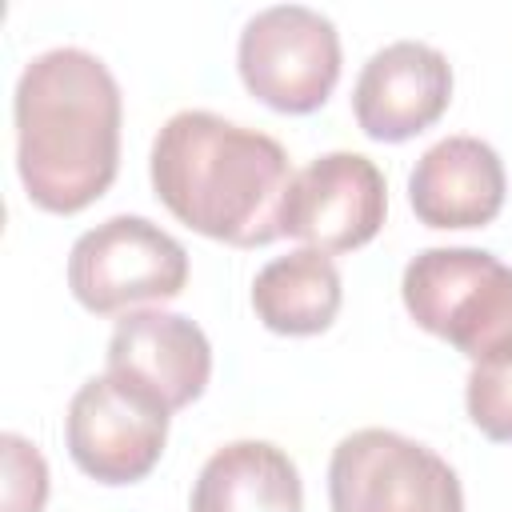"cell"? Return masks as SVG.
Returning a JSON list of instances; mask_svg holds the SVG:
<instances>
[{
    "instance_id": "obj_1",
    "label": "cell",
    "mask_w": 512,
    "mask_h": 512,
    "mask_svg": "<svg viewBox=\"0 0 512 512\" xmlns=\"http://www.w3.org/2000/svg\"><path fill=\"white\" fill-rule=\"evenodd\" d=\"M16 168L28 200L72 216L96 204L120 168L124 100L108 64L84 48H48L16 80Z\"/></svg>"
},
{
    "instance_id": "obj_2",
    "label": "cell",
    "mask_w": 512,
    "mask_h": 512,
    "mask_svg": "<svg viewBox=\"0 0 512 512\" xmlns=\"http://www.w3.org/2000/svg\"><path fill=\"white\" fill-rule=\"evenodd\" d=\"M148 176L156 200L208 240L260 248L284 236V204L296 172L284 144L268 132L184 108L156 132Z\"/></svg>"
},
{
    "instance_id": "obj_3",
    "label": "cell",
    "mask_w": 512,
    "mask_h": 512,
    "mask_svg": "<svg viewBox=\"0 0 512 512\" xmlns=\"http://www.w3.org/2000/svg\"><path fill=\"white\" fill-rule=\"evenodd\" d=\"M408 316L472 364L512 356V268L484 248H424L404 264Z\"/></svg>"
},
{
    "instance_id": "obj_4",
    "label": "cell",
    "mask_w": 512,
    "mask_h": 512,
    "mask_svg": "<svg viewBox=\"0 0 512 512\" xmlns=\"http://www.w3.org/2000/svg\"><path fill=\"white\" fill-rule=\"evenodd\" d=\"M328 504L332 512H464V488L428 444L360 428L332 448Z\"/></svg>"
},
{
    "instance_id": "obj_5",
    "label": "cell",
    "mask_w": 512,
    "mask_h": 512,
    "mask_svg": "<svg viewBox=\"0 0 512 512\" xmlns=\"http://www.w3.org/2000/svg\"><path fill=\"white\" fill-rule=\"evenodd\" d=\"M236 68L260 104L308 116L324 108L340 80V32L308 4L260 8L240 32Z\"/></svg>"
},
{
    "instance_id": "obj_6",
    "label": "cell",
    "mask_w": 512,
    "mask_h": 512,
    "mask_svg": "<svg viewBox=\"0 0 512 512\" xmlns=\"http://www.w3.org/2000/svg\"><path fill=\"white\" fill-rule=\"evenodd\" d=\"M184 284V244L148 216H112L88 228L68 252V288L96 316L132 304H164L180 296Z\"/></svg>"
},
{
    "instance_id": "obj_7",
    "label": "cell",
    "mask_w": 512,
    "mask_h": 512,
    "mask_svg": "<svg viewBox=\"0 0 512 512\" xmlns=\"http://www.w3.org/2000/svg\"><path fill=\"white\" fill-rule=\"evenodd\" d=\"M64 444L72 464L96 484H136L164 456L168 412L104 372L76 388L64 416Z\"/></svg>"
},
{
    "instance_id": "obj_8",
    "label": "cell",
    "mask_w": 512,
    "mask_h": 512,
    "mask_svg": "<svg viewBox=\"0 0 512 512\" xmlns=\"http://www.w3.org/2000/svg\"><path fill=\"white\" fill-rule=\"evenodd\" d=\"M384 212V172L360 152H324L292 176L284 236H296L316 252H352L384 228Z\"/></svg>"
},
{
    "instance_id": "obj_9",
    "label": "cell",
    "mask_w": 512,
    "mask_h": 512,
    "mask_svg": "<svg viewBox=\"0 0 512 512\" xmlns=\"http://www.w3.org/2000/svg\"><path fill=\"white\" fill-rule=\"evenodd\" d=\"M108 376L172 416L208 388L212 344L196 320L164 308H140L112 328Z\"/></svg>"
},
{
    "instance_id": "obj_10",
    "label": "cell",
    "mask_w": 512,
    "mask_h": 512,
    "mask_svg": "<svg viewBox=\"0 0 512 512\" xmlns=\"http://www.w3.org/2000/svg\"><path fill=\"white\" fill-rule=\"evenodd\" d=\"M452 104V64L424 40H396L368 56L352 88V112L368 140L404 144Z\"/></svg>"
},
{
    "instance_id": "obj_11",
    "label": "cell",
    "mask_w": 512,
    "mask_h": 512,
    "mask_svg": "<svg viewBox=\"0 0 512 512\" xmlns=\"http://www.w3.org/2000/svg\"><path fill=\"white\" fill-rule=\"evenodd\" d=\"M504 192V160L480 136H444L408 172V204L428 228H484L500 216Z\"/></svg>"
},
{
    "instance_id": "obj_12",
    "label": "cell",
    "mask_w": 512,
    "mask_h": 512,
    "mask_svg": "<svg viewBox=\"0 0 512 512\" xmlns=\"http://www.w3.org/2000/svg\"><path fill=\"white\" fill-rule=\"evenodd\" d=\"M188 512H304L300 468L268 440H232L204 460Z\"/></svg>"
},
{
    "instance_id": "obj_13",
    "label": "cell",
    "mask_w": 512,
    "mask_h": 512,
    "mask_svg": "<svg viewBox=\"0 0 512 512\" xmlns=\"http://www.w3.org/2000/svg\"><path fill=\"white\" fill-rule=\"evenodd\" d=\"M340 300V268L316 248L276 256L252 280V312L268 332L280 336H316L332 328Z\"/></svg>"
},
{
    "instance_id": "obj_14",
    "label": "cell",
    "mask_w": 512,
    "mask_h": 512,
    "mask_svg": "<svg viewBox=\"0 0 512 512\" xmlns=\"http://www.w3.org/2000/svg\"><path fill=\"white\" fill-rule=\"evenodd\" d=\"M468 420L496 444H512V356L472 364L464 388Z\"/></svg>"
},
{
    "instance_id": "obj_15",
    "label": "cell",
    "mask_w": 512,
    "mask_h": 512,
    "mask_svg": "<svg viewBox=\"0 0 512 512\" xmlns=\"http://www.w3.org/2000/svg\"><path fill=\"white\" fill-rule=\"evenodd\" d=\"M4 444V512H44L48 500V464L16 432L0 436Z\"/></svg>"
}]
</instances>
